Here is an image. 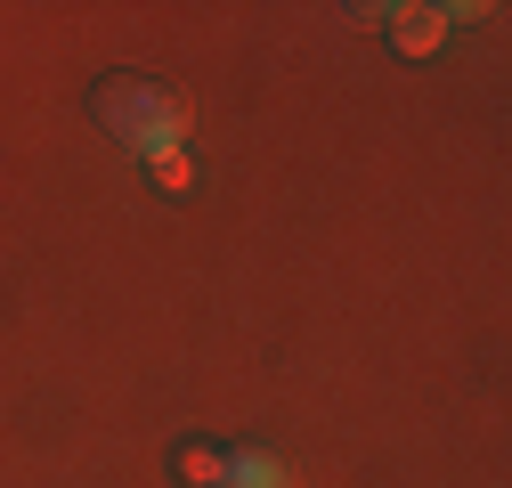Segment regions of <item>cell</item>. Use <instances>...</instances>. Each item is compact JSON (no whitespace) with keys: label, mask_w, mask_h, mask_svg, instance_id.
<instances>
[{"label":"cell","mask_w":512,"mask_h":488,"mask_svg":"<svg viewBox=\"0 0 512 488\" xmlns=\"http://www.w3.org/2000/svg\"><path fill=\"white\" fill-rule=\"evenodd\" d=\"M90 106H98L106 131H114L122 147H139V155H171V147L187 139V106L163 98L155 82H139V74H106Z\"/></svg>","instance_id":"6da1fadb"},{"label":"cell","mask_w":512,"mask_h":488,"mask_svg":"<svg viewBox=\"0 0 512 488\" xmlns=\"http://www.w3.org/2000/svg\"><path fill=\"white\" fill-rule=\"evenodd\" d=\"M220 488H293V472H285L277 456H261V448H244V456H228Z\"/></svg>","instance_id":"7a4b0ae2"},{"label":"cell","mask_w":512,"mask_h":488,"mask_svg":"<svg viewBox=\"0 0 512 488\" xmlns=\"http://www.w3.org/2000/svg\"><path fill=\"white\" fill-rule=\"evenodd\" d=\"M439 33H447V9H399L391 17V41L399 49H439Z\"/></svg>","instance_id":"3957f363"},{"label":"cell","mask_w":512,"mask_h":488,"mask_svg":"<svg viewBox=\"0 0 512 488\" xmlns=\"http://www.w3.org/2000/svg\"><path fill=\"white\" fill-rule=\"evenodd\" d=\"M220 472H228L220 448H179V480H187V488H220Z\"/></svg>","instance_id":"277c9868"}]
</instances>
